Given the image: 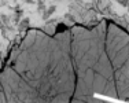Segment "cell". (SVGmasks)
<instances>
[{"label": "cell", "mask_w": 129, "mask_h": 103, "mask_svg": "<svg viewBox=\"0 0 129 103\" xmlns=\"http://www.w3.org/2000/svg\"><path fill=\"white\" fill-rule=\"evenodd\" d=\"M67 30H70L69 26H67L66 23H63V22H59L56 26H55V35H58V33H64V32H67Z\"/></svg>", "instance_id": "cell-6"}, {"label": "cell", "mask_w": 129, "mask_h": 103, "mask_svg": "<svg viewBox=\"0 0 129 103\" xmlns=\"http://www.w3.org/2000/svg\"><path fill=\"white\" fill-rule=\"evenodd\" d=\"M25 3H27V4H33L35 3V0H23Z\"/></svg>", "instance_id": "cell-13"}, {"label": "cell", "mask_w": 129, "mask_h": 103, "mask_svg": "<svg viewBox=\"0 0 129 103\" xmlns=\"http://www.w3.org/2000/svg\"><path fill=\"white\" fill-rule=\"evenodd\" d=\"M29 25H30L29 18H23L18 22V30L19 32H26V30H29Z\"/></svg>", "instance_id": "cell-5"}, {"label": "cell", "mask_w": 129, "mask_h": 103, "mask_svg": "<svg viewBox=\"0 0 129 103\" xmlns=\"http://www.w3.org/2000/svg\"><path fill=\"white\" fill-rule=\"evenodd\" d=\"M10 55L8 66L37 91L43 100L70 103L76 88L70 30L48 36L40 29H29Z\"/></svg>", "instance_id": "cell-1"}, {"label": "cell", "mask_w": 129, "mask_h": 103, "mask_svg": "<svg viewBox=\"0 0 129 103\" xmlns=\"http://www.w3.org/2000/svg\"><path fill=\"white\" fill-rule=\"evenodd\" d=\"M72 33V59L76 72L74 96L117 98L114 72L106 51L107 19L99 21L92 28L76 25Z\"/></svg>", "instance_id": "cell-2"}, {"label": "cell", "mask_w": 129, "mask_h": 103, "mask_svg": "<svg viewBox=\"0 0 129 103\" xmlns=\"http://www.w3.org/2000/svg\"><path fill=\"white\" fill-rule=\"evenodd\" d=\"M70 103H87V102L81 100V99H78V98H73L72 100H70Z\"/></svg>", "instance_id": "cell-12"}, {"label": "cell", "mask_w": 129, "mask_h": 103, "mask_svg": "<svg viewBox=\"0 0 129 103\" xmlns=\"http://www.w3.org/2000/svg\"><path fill=\"white\" fill-rule=\"evenodd\" d=\"M0 103H6V96H4V91H3L2 83H0Z\"/></svg>", "instance_id": "cell-10"}, {"label": "cell", "mask_w": 129, "mask_h": 103, "mask_svg": "<svg viewBox=\"0 0 129 103\" xmlns=\"http://www.w3.org/2000/svg\"><path fill=\"white\" fill-rule=\"evenodd\" d=\"M45 8H47V6H45L44 0H37V11H39V14H43L45 11Z\"/></svg>", "instance_id": "cell-7"}, {"label": "cell", "mask_w": 129, "mask_h": 103, "mask_svg": "<svg viewBox=\"0 0 129 103\" xmlns=\"http://www.w3.org/2000/svg\"><path fill=\"white\" fill-rule=\"evenodd\" d=\"M64 19H67L69 22H72V23H76V17L73 14H70V13L64 14Z\"/></svg>", "instance_id": "cell-9"}, {"label": "cell", "mask_w": 129, "mask_h": 103, "mask_svg": "<svg viewBox=\"0 0 129 103\" xmlns=\"http://www.w3.org/2000/svg\"><path fill=\"white\" fill-rule=\"evenodd\" d=\"M2 59H3V52L0 51V60H2Z\"/></svg>", "instance_id": "cell-14"}, {"label": "cell", "mask_w": 129, "mask_h": 103, "mask_svg": "<svg viewBox=\"0 0 129 103\" xmlns=\"http://www.w3.org/2000/svg\"><path fill=\"white\" fill-rule=\"evenodd\" d=\"M117 2H118L122 7H128V4H129V0H117Z\"/></svg>", "instance_id": "cell-11"}, {"label": "cell", "mask_w": 129, "mask_h": 103, "mask_svg": "<svg viewBox=\"0 0 129 103\" xmlns=\"http://www.w3.org/2000/svg\"><path fill=\"white\" fill-rule=\"evenodd\" d=\"M0 18H2V19H0V26H2V25H6V26L10 25V19H11V18L8 17V15L2 14V15H0Z\"/></svg>", "instance_id": "cell-8"}, {"label": "cell", "mask_w": 129, "mask_h": 103, "mask_svg": "<svg viewBox=\"0 0 129 103\" xmlns=\"http://www.w3.org/2000/svg\"><path fill=\"white\" fill-rule=\"evenodd\" d=\"M0 83L4 91L6 103H47L11 66H6L0 72Z\"/></svg>", "instance_id": "cell-3"}, {"label": "cell", "mask_w": 129, "mask_h": 103, "mask_svg": "<svg viewBox=\"0 0 129 103\" xmlns=\"http://www.w3.org/2000/svg\"><path fill=\"white\" fill-rule=\"evenodd\" d=\"M128 10H129V4H128Z\"/></svg>", "instance_id": "cell-15"}, {"label": "cell", "mask_w": 129, "mask_h": 103, "mask_svg": "<svg viewBox=\"0 0 129 103\" xmlns=\"http://www.w3.org/2000/svg\"><path fill=\"white\" fill-rule=\"evenodd\" d=\"M55 11H56V7H55L54 4L50 6V7H47V8H45V11L41 14V19L43 21H48L51 18V15H54Z\"/></svg>", "instance_id": "cell-4"}]
</instances>
